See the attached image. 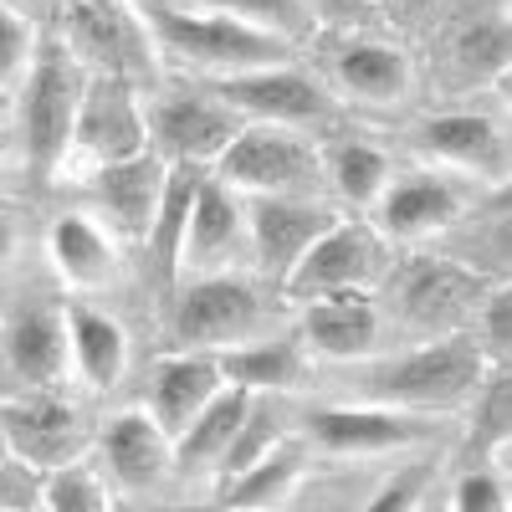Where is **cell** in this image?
Returning <instances> with one entry per match:
<instances>
[{
	"label": "cell",
	"mask_w": 512,
	"mask_h": 512,
	"mask_svg": "<svg viewBox=\"0 0 512 512\" xmlns=\"http://www.w3.org/2000/svg\"><path fill=\"white\" fill-rule=\"evenodd\" d=\"M139 21L154 41V52H164L175 67L205 72L210 82L292 62V41H282L272 31H256V26L221 16V11H185V6H169V0H144Z\"/></svg>",
	"instance_id": "cell-1"
},
{
	"label": "cell",
	"mask_w": 512,
	"mask_h": 512,
	"mask_svg": "<svg viewBox=\"0 0 512 512\" xmlns=\"http://www.w3.org/2000/svg\"><path fill=\"white\" fill-rule=\"evenodd\" d=\"M492 364L477 354V344L466 333H446V338H425L420 349L374 364L364 379V395L374 405H395V410H456L461 400H472V390L482 384Z\"/></svg>",
	"instance_id": "cell-2"
},
{
	"label": "cell",
	"mask_w": 512,
	"mask_h": 512,
	"mask_svg": "<svg viewBox=\"0 0 512 512\" xmlns=\"http://www.w3.org/2000/svg\"><path fill=\"white\" fill-rule=\"evenodd\" d=\"M82 88H88V67L67 52V41L62 36L36 41V57L26 67V88H21V134H26L31 175L52 180L67 164Z\"/></svg>",
	"instance_id": "cell-3"
},
{
	"label": "cell",
	"mask_w": 512,
	"mask_h": 512,
	"mask_svg": "<svg viewBox=\"0 0 512 512\" xmlns=\"http://www.w3.org/2000/svg\"><path fill=\"white\" fill-rule=\"evenodd\" d=\"M210 175L231 185L236 195H318L323 159L292 128L246 123L226 144V154L210 164Z\"/></svg>",
	"instance_id": "cell-4"
},
{
	"label": "cell",
	"mask_w": 512,
	"mask_h": 512,
	"mask_svg": "<svg viewBox=\"0 0 512 512\" xmlns=\"http://www.w3.org/2000/svg\"><path fill=\"white\" fill-rule=\"evenodd\" d=\"M384 267H390V246L369 221H333L287 272V282L277 287L292 308L313 303V297H333V292H369Z\"/></svg>",
	"instance_id": "cell-5"
},
{
	"label": "cell",
	"mask_w": 512,
	"mask_h": 512,
	"mask_svg": "<svg viewBox=\"0 0 512 512\" xmlns=\"http://www.w3.org/2000/svg\"><path fill=\"white\" fill-rule=\"evenodd\" d=\"M0 431H6V456L31 466L36 477H52L62 466L82 461L93 446V425L72 400L57 390H31L0 400Z\"/></svg>",
	"instance_id": "cell-6"
},
{
	"label": "cell",
	"mask_w": 512,
	"mask_h": 512,
	"mask_svg": "<svg viewBox=\"0 0 512 512\" xmlns=\"http://www.w3.org/2000/svg\"><path fill=\"white\" fill-rule=\"evenodd\" d=\"M267 308L256 297L251 282L226 277V272H205L195 277L180 297L175 313H169V338L175 349H195V354H221L231 344H246L262 328Z\"/></svg>",
	"instance_id": "cell-7"
},
{
	"label": "cell",
	"mask_w": 512,
	"mask_h": 512,
	"mask_svg": "<svg viewBox=\"0 0 512 512\" xmlns=\"http://www.w3.org/2000/svg\"><path fill=\"white\" fill-rule=\"evenodd\" d=\"M144 149H149V118H144L134 82L108 77V72H88V88H82V103H77V118H72L67 164L82 159L88 169H98V164L134 159Z\"/></svg>",
	"instance_id": "cell-8"
},
{
	"label": "cell",
	"mask_w": 512,
	"mask_h": 512,
	"mask_svg": "<svg viewBox=\"0 0 512 512\" xmlns=\"http://www.w3.org/2000/svg\"><path fill=\"white\" fill-rule=\"evenodd\" d=\"M487 272L456 262V256H415L400 272V318L425 333V338H446L472 323L477 303L487 297Z\"/></svg>",
	"instance_id": "cell-9"
},
{
	"label": "cell",
	"mask_w": 512,
	"mask_h": 512,
	"mask_svg": "<svg viewBox=\"0 0 512 512\" xmlns=\"http://www.w3.org/2000/svg\"><path fill=\"white\" fill-rule=\"evenodd\" d=\"M144 118H149V149L164 164H200V169L216 164L226 154V144L246 128V118L236 108H226L210 88L169 93Z\"/></svg>",
	"instance_id": "cell-10"
},
{
	"label": "cell",
	"mask_w": 512,
	"mask_h": 512,
	"mask_svg": "<svg viewBox=\"0 0 512 512\" xmlns=\"http://www.w3.org/2000/svg\"><path fill=\"white\" fill-rule=\"evenodd\" d=\"M226 108H236L246 123H272V128H313L333 113L328 93L303 72V67H256V72H236V77H216L205 82Z\"/></svg>",
	"instance_id": "cell-11"
},
{
	"label": "cell",
	"mask_w": 512,
	"mask_h": 512,
	"mask_svg": "<svg viewBox=\"0 0 512 512\" xmlns=\"http://www.w3.org/2000/svg\"><path fill=\"white\" fill-rule=\"evenodd\" d=\"M338 216L318 195H246V241L256 272L267 282H287V272Z\"/></svg>",
	"instance_id": "cell-12"
},
{
	"label": "cell",
	"mask_w": 512,
	"mask_h": 512,
	"mask_svg": "<svg viewBox=\"0 0 512 512\" xmlns=\"http://www.w3.org/2000/svg\"><path fill=\"white\" fill-rule=\"evenodd\" d=\"M57 36L67 41V52L82 67L108 72V77L134 82L154 62V41L128 6L103 11V6H82V0H62V31Z\"/></svg>",
	"instance_id": "cell-13"
},
{
	"label": "cell",
	"mask_w": 512,
	"mask_h": 512,
	"mask_svg": "<svg viewBox=\"0 0 512 512\" xmlns=\"http://www.w3.org/2000/svg\"><path fill=\"white\" fill-rule=\"evenodd\" d=\"M308 436L328 451V456H384V451H410L420 441L436 436V425L415 415V410H395V405H328L308 415Z\"/></svg>",
	"instance_id": "cell-14"
},
{
	"label": "cell",
	"mask_w": 512,
	"mask_h": 512,
	"mask_svg": "<svg viewBox=\"0 0 512 512\" xmlns=\"http://www.w3.org/2000/svg\"><path fill=\"white\" fill-rule=\"evenodd\" d=\"M466 195L456 185V175L446 169H415L384 185L379 205H374V231L384 241H431L446 226L461 221Z\"/></svg>",
	"instance_id": "cell-15"
},
{
	"label": "cell",
	"mask_w": 512,
	"mask_h": 512,
	"mask_svg": "<svg viewBox=\"0 0 512 512\" xmlns=\"http://www.w3.org/2000/svg\"><path fill=\"white\" fill-rule=\"evenodd\" d=\"M415 144L436 169H456V175L492 180V185L507 180V139L487 113H461V108L431 113V118H420Z\"/></svg>",
	"instance_id": "cell-16"
},
{
	"label": "cell",
	"mask_w": 512,
	"mask_h": 512,
	"mask_svg": "<svg viewBox=\"0 0 512 512\" xmlns=\"http://www.w3.org/2000/svg\"><path fill=\"white\" fill-rule=\"evenodd\" d=\"M164 175H169V164L154 149H144L134 159H118V164L88 169V195L98 205L103 226L118 231L123 241H144L149 221H154V205L164 195Z\"/></svg>",
	"instance_id": "cell-17"
},
{
	"label": "cell",
	"mask_w": 512,
	"mask_h": 512,
	"mask_svg": "<svg viewBox=\"0 0 512 512\" xmlns=\"http://www.w3.org/2000/svg\"><path fill=\"white\" fill-rule=\"evenodd\" d=\"M103 472L113 477V487L123 492H149L164 482V472L175 466V441H169L149 410H123L113 415L103 431L93 436Z\"/></svg>",
	"instance_id": "cell-18"
},
{
	"label": "cell",
	"mask_w": 512,
	"mask_h": 512,
	"mask_svg": "<svg viewBox=\"0 0 512 512\" xmlns=\"http://www.w3.org/2000/svg\"><path fill=\"white\" fill-rule=\"evenodd\" d=\"M0 364L16 395L31 390H57L67 374V323L57 308H16L6 323V344H0Z\"/></svg>",
	"instance_id": "cell-19"
},
{
	"label": "cell",
	"mask_w": 512,
	"mask_h": 512,
	"mask_svg": "<svg viewBox=\"0 0 512 512\" xmlns=\"http://www.w3.org/2000/svg\"><path fill=\"white\" fill-rule=\"evenodd\" d=\"M241 241H246V200L205 169V180L195 190V205H190V226H185L180 277L185 272H200V277L221 272Z\"/></svg>",
	"instance_id": "cell-20"
},
{
	"label": "cell",
	"mask_w": 512,
	"mask_h": 512,
	"mask_svg": "<svg viewBox=\"0 0 512 512\" xmlns=\"http://www.w3.org/2000/svg\"><path fill=\"white\" fill-rule=\"evenodd\" d=\"M226 390V379L216 369V354H195V349H175L154 364V379H149V415L154 425L175 441L185 425Z\"/></svg>",
	"instance_id": "cell-21"
},
{
	"label": "cell",
	"mask_w": 512,
	"mask_h": 512,
	"mask_svg": "<svg viewBox=\"0 0 512 512\" xmlns=\"http://www.w3.org/2000/svg\"><path fill=\"white\" fill-rule=\"evenodd\" d=\"M297 344L323 354V359H364L379 344V308L369 292H333V297H313L303 303V328Z\"/></svg>",
	"instance_id": "cell-22"
},
{
	"label": "cell",
	"mask_w": 512,
	"mask_h": 512,
	"mask_svg": "<svg viewBox=\"0 0 512 512\" xmlns=\"http://www.w3.org/2000/svg\"><path fill=\"white\" fill-rule=\"evenodd\" d=\"M333 82L338 93H349L359 103H400L410 93V57L395 41L354 31L333 52Z\"/></svg>",
	"instance_id": "cell-23"
},
{
	"label": "cell",
	"mask_w": 512,
	"mask_h": 512,
	"mask_svg": "<svg viewBox=\"0 0 512 512\" xmlns=\"http://www.w3.org/2000/svg\"><path fill=\"white\" fill-rule=\"evenodd\" d=\"M200 180H205L200 164H169L164 195H159V205H154V221H149V236H144L149 277H154L164 292L180 287V251H185V226H190V205H195Z\"/></svg>",
	"instance_id": "cell-24"
},
{
	"label": "cell",
	"mask_w": 512,
	"mask_h": 512,
	"mask_svg": "<svg viewBox=\"0 0 512 512\" xmlns=\"http://www.w3.org/2000/svg\"><path fill=\"white\" fill-rule=\"evenodd\" d=\"M67 323V364L77 369L82 384L93 390H113L128 369V333L113 313H98L88 303H72L62 313Z\"/></svg>",
	"instance_id": "cell-25"
},
{
	"label": "cell",
	"mask_w": 512,
	"mask_h": 512,
	"mask_svg": "<svg viewBox=\"0 0 512 512\" xmlns=\"http://www.w3.org/2000/svg\"><path fill=\"white\" fill-rule=\"evenodd\" d=\"M303 344L297 338H246L216 354V369L231 390L246 395H287L303 384Z\"/></svg>",
	"instance_id": "cell-26"
},
{
	"label": "cell",
	"mask_w": 512,
	"mask_h": 512,
	"mask_svg": "<svg viewBox=\"0 0 512 512\" xmlns=\"http://www.w3.org/2000/svg\"><path fill=\"white\" fill-rule=\"evenodd\" d=\"M47 256L67 287H103L118 272V246L113 231L98 226L93 216H57L47 231Z\"/></svg>",
	"instance_id": "cell-27"
},
{
	"label": "cell",
	"mask_w": 512,
	"mask_h": 512,
	"mask_svg": "<svg viewBox=\"0 0 512 512\" xmlns=\"http://www.w3.org/2000/svg\"><path fill=\"white\" fill-rule=\"evenodd\" d=\"M303 472H308L303 451L282 441V446H272L262 461H251L246 472L216 482V502H221L226 512H272V507H282L297 487H303Z\"/></svg>",
	"instance_id": "cell-28"
},
{
	"label": "cell",
	"mask_w": 512,
	"mask_h": 512,
	"mask_svg": "<svg viewBox=\"0 0 512 512\" xmlns=\"http://www.w3.org/2000/svg\"><path fill=\"white\" fill-rule=\"evenodd\" d=\"M246 405H251V395L226 384V390L185 425V431L175 436V461L185 466V472H195V466H221L226 446L236 441L241 420H246Z\"/></svg>",
	"instance_id": "cell-29"
},
{
	"label": "cell",
	"mask_w": 512,
	"mask_h": 512,
	"mask_svg": "<svg viewBox=\"0 0 512 512\" xmlns=\"http://www.w3.org/2000/svg\"><path fill=\"white\" fill-rule=\"evenodd\" d=\"M512 431V384L507 364H492L472 390V425H466V466H487L502 456Z\"/></svg>",
	"instance_id": "cell-30"
},
{
	"label": "cell",
	"mask_w": 512,
	"mask_h": 512,
	"mask_svg": "<svg viewBox=\"0 0 512 512\" xmlns=\"http://www.w3.org/2000/svg\"><path fill=\"white\" fill-rule=\"evenodd\" d=\"M323 180H333V190L349 205L374 210L384 185L395 180V169H390V159H384V149H374L364 139H344V144H333L323 154Z\"/></svg>",
	"instance_id": "cell-31"
},
{
	"label": "cell",
	"mask_w": 512,
	"mask_h": 512,
	"mask_svg": "<svg viewBox=\"0 0 512 512\" xmlns=\"http://www.w3.org/2000/svg\"><path fill=\"white\" fill-rule=\"evenodd\" d=\"M507 52H512V31L502 11H482L472 21H461L451 31V62L466 82H492L507 72Z\"/></svg>",
	"instance_id": "cell-32"
},
{
	"label": "cell",
	"mask_w": 512,
	"mask_h": 512,
	"mask_svg": "<svg viewBox=\"0 0 512 512\" xmlns=\"http://www.w3.org/2000/svg\"><path fill=\"white\" fill-rule=\"evenodd\" d=\"M282 441H287V415H282L277 395H251L241 431H236V441L226 446V456H221V466H216V482L246 472L251 461H262V456H267L272 446H282Z\"/></svg>",
	"instance_id": "cell-33"
},
{
	"label": "cell",
	"mask_w": 512,
	"mask_h": 512,
	"mask_svg": "<svg viewBox=\"0 0 512 512\" xmlns=\"http://www.w3.org/2000/svg\"><path fill=\"white\" fill-rule=\"evenodd\" d=\"M41 507L47 512H113V497L88 461H72L62 472L41 477Z\"/></svg>",
	"instance_id": "cell-34"
},
{
	"label": "cell",
	"mask_w": 512,
	"mask_h": 512,
	"mask_svg": "<svg viewBox=\"0 0 512 512\" xmlns=\"http://www.w3.org/2000/svg\"><path fill=\"white\" fill-rule=\"evenodd\" d=\"M205 11H221V16H236L256 31H272L282 41H303L313 31L303 0H200Z\"/></svg>",
	"instance_id": "cell-35"
},
{
	"label": "cell",
	"mask_w": 512,
	"mask_h": 512,
	"mask_svg": "<svg viewBox=\"0 0 512 512\" xmlns=\"http://www.w3.org/2000/svg\"><path fill=\"white\" fill-rule=\"evenodd\" d=\"M436 492V461H405L379 482V492L364 502V512H420Z\"/></svg>",
	"instance_id": "cell-36"
},
{
	"label": "cell",
	"mask_w": 512,
	"mask_h": 512,
	"mask_svg": "<svg viewBox=\"0 0 512 512\" xmlns=\"http://www.w3.org/2000/svg\"><path fill=\"white\" fill-rule=\"evenodd\" d=\"M472 344L487 364H507V344H512V292L507 287H487V297L477 303Z\"/></svg>",
	"instance_id": "cell-37"
},
{
	"label": "cell",
	"mask_w": 512,
	"mask_h": 512,
	"mask_svg": "<svg viewBox=\"0 0 512 512\" xmlns=\"http://www.w3.org/2000/svg\"><path fill=\"white\" fill-rule=\"evenodd\" d=\"M446 512H507V477L502 466H466L456 477L451 497H446Z\"/></svg>",
	"instance_id": "cell-38"
},
{
	"label": "cell",
	"mask_w": 512,
	"mask_h": 512,
	"mask_svg": "<svg viewBox=\"0 0 512 512\" xmlns=\"http://www.w3.org/2000/svg\"><path fill=\"white\" fill-rule=\"evenodd\" d=\"M31 57H36V31H31V21L16 16L11 6H0V93H6L11 82L26 77Z\"/></svg>",
	"instance_id": "cell-39"
},
{
	"label": "cell",
	"mask_w": 512,
	"mask_h": 512,
	"mask_svg": "<svg viewBox=\"0 0 512 512\" xmlns=\"http://www.w3.org/2000/svg\"><path fill=\"white\" fill-rule=\"evenodd\" d=\"M303 11H308L313 31L354 36V31H364V26L379 21V0H303Z\"/></svg>",
	"instance_id": "cell-40"
},
{
	"label": "cell",
	"mask_w": 512,
	"mask_h": 512,
	"mask_svg": "<svg viewBox=\"0 0 512 512\" xmlns=\"http://www.w3.org/2000/svg\"><path fill=\"white\" fill-rule=\"evenodd\" d=\"M41 502V477L31 466L0 456V512H31Z\"/></svg>",
	"instance_id": "cell-41"
},
{
	"label": "cell",
	"mask_w": 512,
	"mask_h": 512,
	"mask_svg": "<svg viewBox=\"0 0 512 512\" xmlns=\"http://www.w3.org/2000/svg\"><path fill=\"white\" fill-rule=\"evenodd\" d=\"M0 6H11L16 16H52V11H62V0H0Z\"/></svg>",
	"instance_id": "cell-42"
},
{
	"label": "cell",
	"mask_w": 512,
	"mask_h": 512,
	"mask_svg": "<svg viewBox=\"0 0 512 512\" xmlns=\"http://www.w3.org/2000/svg\"><path fill=\"white\" fill-rule=\"evenodd\" d=\"M11 251H16V226L0 216V277H6V267H11Z\"/></svg>",
	"instance_id": "cell-43"
},
{
	"label": "cell",
	"mask_w": 512,
	"mask_h": 512,
	"mask_svg": "<svg viewBox=\"0 0 512 512\" xmlns=\"http://www.w3.org/2000/svg\"><path fill=\"white\" fill-rule=\"evenodd\" d=\"M420 512H446V497H436V492H431V497H425V507H420Z\"/></svg>",
	"instance_id": "cell-44"
},
{
	"label": "cell",
	"mask_w": 512,
	"mask_h": 512,
	"mask_svg": "<svg viewBox=\"0 0 512 512\" xmlns=\"http://www.w3.org/2000/svg\"><path fill=\"white\" fill-rule=\"evenodd\" d=\"M82 6H103V11H118V6H128V0H82Z\"/></svg>",
	"instance_id": "cell-45"
},
{
	"label": "cell",
	"mask_w": 512,
	"mask_h": 512,
	"mask_svg": "<svg viewBox=\"0 0 512 512\" xmlns=\"http://www.w3.org/2000/svg\"><path fill=\"white\" fill-rule=\"evenodd\" d=\"M113 512H144V507H134V502H113Z\"/></svg>",
	"instance_id": "cell-46"
},
{
	"label": "cell",
	"mask_w": 512,
	"mask_h": 512,
	"mask_svg": "<svg viewBox=\"0 0 512 512\" xmlns=\"http://www.w3.org/2000/svg\"><path fill=\"white\" fill-rule=\"evenodd\" d=\"M180 512H226V507L216 502V507H180Z\"/></svg>",
	"instance_id": "cell-47"
},
{
	"label": "cell",
	"mask_w": 512,
	"mask_h": 512,
	"mask_svg": "<svg viewBox=\"0 0 512 512\" xmlns=\"http://www.w3.org/2000/svg\"><path fill=\"white\" fill-rule=\"evenodd\" d=\"M6 113H11V98H6V93H0V118H6Z\"/></svg>",
	"instance_id": "cell-48"
},
{
	"label": "cell",
	"mask_w": 512,
	"mask_h": 512,
	"mask_svg": "<svg viewBox=\"0 0 512 512\" xmlns=\"http://www.w3.org/2000/svg\"><path fill=\"white\" fill-rule=\"evenodd\" d=\"M405 6H410V11H420V6H431V0H405Z\"/></svg>",
	"instance_id": "cell-49"
},
{
	"label": "cell",
	"mask_w": 512,
	"mask_h": 512,
	"mask_svg": "<svg viewBox=\"0 0 512 512\" xmlns=\"http://www.w3.org/2000/svg\"><path fill=\"white\" fill-rule=\"evenodd\" d=\"M0 456H6V431H0Z\"/></svg>",
	"instance_id": "cell-50"
},
{
	"label": "cell",
	"mask_w": 512,
	"mask_h": 512,
	"mask_svg": "<svg viewBox=\"0 0 512 512\" xmlns=\"http://www.w3.org/2000/svg\"><path fill=\"white\" fill-rule=\"evenodd\" d=\"M0 169H6V149H0Z\"/></svg>",
	"instance_id": "cell-51"
},
{
	"label": "cell",
	"mask_w": 512,
	"mask_h": 512,
	"mask_svg": "<svg viewBox=\"0 0 512 512\" xmlns=\"http://www.w3.org/2000/svg\"><path fill=\"white\" fill-rule=\"evenodd\" d=\"M31 512H47V507H41V502H36V507H31Z\"/></svg>",
	"instance_id": "cell-52"
}]
</instances>
